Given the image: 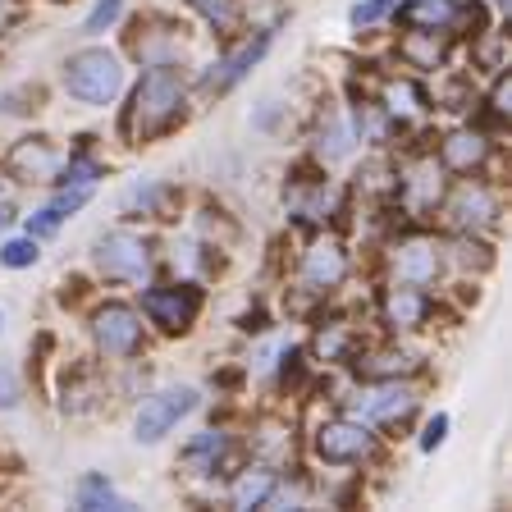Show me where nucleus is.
Segmentation results:
<instances>
[{
  "instance_id": "nucleus-1",
  "label": "nucleus",
  "mask_w": 512,
  "mask_h": 512,
  "mask_svg": "<svg viewBox=\"0 0 512 512\" xmlns=\"http://www.w3.org/2000/svg\"><path fill=\"white\" fill-rule=\"evenodd\" d=\"M183 110V78L174 64H151V74H142L138 92H133V119L138 138H156L179 119Z\"/></svg>"
},
{
  "instance_id": "nucleus-2",
  "label": "nucleus",
  "mask_w": 512,
  "mask_h": 512,
  "mask_svg": "<svg viewBox=\"0 0 512 512\" xmlns=\"http://www.w3.org/2000/svg\"><path fill=\"white\" fill-rule=\"evenodd\" d=\"M124 87V64L106 46H87L64 60V92L87 101V106H110Z\"/></svg>"
},
{
  "instance_id": "nucleus-3",
  "label": "nucleus",
  "mask_w": 512,
  "mask_h": 512,
  "mask_svg": "<svg viewBox=\"0 0 512 512\" xmlns=\"http://www.w3.org/2000/svg\"><path fill=\"white\" fill-rule=\"evenodd\" d=\"M92 256H96V270L106 279H124V284H147L151 279V247L138 234L115 229V234L96 238Z\"/></svg>"
},
{
  "instance_id": "nucleus-4",
  "label": "nucleus",
  "mask_w": 512,
  "mask_h": 512,
  "mask_svg": "<svg viewBox=\"0 0 512 512\" xmlns=\"http://www.w3.org/2000/svg\"><path fill=\"white\" fill-rule=\"evenodd\" d=\"M192 407H197V389H188V384H183V389H160V394L142 398L138 416H133V439H138V444H160V439L170 435Z\"/></svg>"
},
{
  "instance_id": "nucleus-5",
  "label": "nucleus",
  "mask_w": 512,
  "mask_h": 512,
  "mask_svg": "<svg viewBox=\"0 0 512 512\" xmlns=\"http://www.w3.org/2000/svg\"><path fill=\"white\" fill-rule=\"evenodd\" d=\"M142 311H147L151 325H160L165 334H183V330H192V320L202 311V293L192 284H160L142 298Z\"/></svg>"
},
{
  "instance_id": "nucleus-6",
  "label": "nucleus",
  "mask_w": 512,
  "mask_h": 512,
  "mask_svg": "<svg viewBox=\"0 0 512 512\" xmlns=\"http://www.w3.org/2000/svg\"><path fill=\"white\" fill-rule=\"evenodd\" d=\"M375 448V435L366 421H348V416H339V421H325V426L316 430V453L325 462H334V467H348V462H362L371 458Z\"/></svg>"
},
{
  "instance_id": "nucleus-7",
  "label": "nucleus",
  "mask_w": 512,
  "mask_h": 512,
  "mask_svg": "<svg viewBox=\"0 0 512 512\" xmlns=\"http://www.w3.org/2000/svg\"><path fill=\"white\" fill-rule=\"evenodd\" d=\"M92 334L106 357H133L142 343V316L133 307H124V302H106L92 316Z\"/></svg>"
},
{
  "instance_id": "nucleus-8",
  "label": "nucleus",
  "mask_w": 512,
  "mask_h": 512,
  "mask_svg": "<svg viewBox=\"0 0 512 512\" xmlns=\"http://www.w3.org/2000/svg\"><path fill=\"white\" fill-rule=\"evenodd\" d=\"M60 170H64V156H60V147H55L51 138H23V142H14V151H10V174H14V179H23V183H51V179H60Z\"/></svg>"
},
{
  "instance_id": "nucleus-9",
  "label": "nucleus",
  "mask_w": 512,
  "mask_h": 512,
  "mask_svg": "<svg viewBox=\"0 0 512 512\" xmlns=\"http://www.w3.org/2000/svg\"><path fill=\"white\" fill-rule=\"evenodd\" d=\"M412 412H416V394L398 380H384L371 394L357 398V421H375V426H394V421H403Z\"/></svg>"
},
{
  "instance_id": "nucleus-10",
  "label": "nucleus",
  "mask_w": 512,
  "mask_h": 512,
  "mask_svg": "<svg viewBox=\"0 0 512 512\" xmlns=\"http://www.w3.org/2000/svg\"><path fill=\"white\" fill-rule=\"evenodd\" d=\"M448 215L462 224V229H490L494 215H499V202L485 183H462L453 197H448Z\"/></svg>"
},
{
  "instance_id": "nucleus-11",
  "label": "nucleus",
  "mask_w": 512,
  "mask_h": 512,
  "mask_svg": "<svg viewBox=\"0 0 512 512\" xmlns=\"http://www.w3.org/2000/svg\"><path fill=\"white\" fill-rule=\"evenodd\" d=\"M394 275H398V284L430 288L439 279V247L435 243H403L394 256Z\"/></svg>"
},
{
  "instance_id": "nucleus-12",
  "label": "nucleus",
  "mask_w": 512,
  "mask_h": 512,
  "mask_svg": "<svg viewBox=\"0 0 512 512\" xmlns=\"http://www.w3.org/2000/svg\"><path fill=\"white\" fill-rule=\"evenodd\" d=\"M266 51H270V32H256V42L238 46L234 55H224V60L215 64L211 74H206V87H211V92H229L238 78H247V69H252V64L261 60Z\"/></svg>"
},
{
  "instance_id": "nucleus-13",
  "label": "nucleus",
  "mask_w": 512,
  "mask_h": 512,
  "mask_svg": "<svg viewBox=\"0 0 512 512\" xmlns=\"http://www.w3.org/2000/svg\"><path fill=\"white\" fill-rule=\"evenodd\" d=\"M302 275H307V284H316V288H334V284H343V275H348V256H343V247L334 243V238H325V243H316L307 256H302Z\"/></svg>"
},
{
  "instance_id": "nucleus-14",
  "label": "nucleus",
  "mask_w": 512,
  "mask_h": 512,
  "mask_svg": "<svg viewBox=\"0 0 512 512\" xmlns=\"http://www.w3.org/2000/svg\"><path fill=\"white\" fill-rule=\"evenodd\" d=\"M426 316H430V298L421 293V288H412V284L394 288V293L384 298V320H389L394 330H416Z\"/></svg>"
},
{
  "instance_id": "nucleus-15",
  "label": "nucleus",
  "mask_w": 512,
  "mask_h": 512,
  "mask_svg": "<svg viewBox=\"0 0 512 512\" xmlns=\"http://www.w3.org/2000/svg\"><path fill=\"white\" fill-rule=\"evenodd\" d=\"M485 156H490V142L480 138V133H471V128H462V133H453V138L444 142V165L458 174H471L485 165Z\"/></svg>"
},
{
  "instance_id": "nucleus-16",
  "label": "nucleus",
  "mask_w": 512,
  "mask_h": 512,
  "mask_svg": "<svg viewBox=\"0 0 512 512\" xmlns=\"http://www.w3.org/2000/svg\"><path fill=\"white\" fill-rule=\"evenodd\" d=\"M270 494H275V471L270 467H247L243 476L234 480L229 499H234V508H261V503H270Z\"/></svg>"
},
{
  "instance_id": "nucleus-17",
  "label": "nucleus",
  "mask_w": 512,
  "mask_h": 512,
  "mask_svg": "<svg viewBox=\"0 0 512 512\" xmlns=\"http://www.w3.org/2000/svg\"><path fill=\"white\" fill-rule=\"evenodd\" d=\"M453 19H458L453 0H412V5H403V23H412L416 32H444Z\"/></svg>"
},
{
  "instance_id": "nucleus-18",
  "label": "nucleus",
  "mask_w": 512,
  "mask_h": 512,
  "mask_svg": "<svg viewBox=\"0 0 512 512\" xmlns=\"http://www.w3.org/2000/svg\"><path fill=\"white\" fill-rule=\"evenodd\" d=\"M416 352L407 348H389V352H375V357H366L362 371L371 375V380H398V375H412L416 371Z\"/></svg>"
},
{
  "instance_id": "nucleus-19",
  "label": "nucleus",
  "mask_w": 512,
  "mask_h": 512,
  "mask_svg": "<svg viewBox=\"0 0 512 512\" xmlns=\"http://www.w3.org/2000/svg\"><path fill=\"white\" fill-rule=\"evenodd\" d=\"M403 60L412 69H435V64H444V42H435V32H412V37H403Z\"/></svg>"
},
{
  "instance_id": "nucleus-20",
  "label": "nucleus",
  "mask_w": 512,
  "mask_h": 512,
  "mask_svg": "<svg viewBox=\"0 0 512 512\" xmlns=\"http://www.w3.org/2000/svg\"><path fill=\"white\" fill-rule=\"evenodd\" d=\"M78 508H128V499L115 494L106 476H83L78 480Z\"/></svg>"
},
{
  "instance_id": "nucleus-21",
  "label": "nucleus",
  "mask_w": 512,
  "mask_h": 512,
  "mask_svg": "<svg viewBox=\"0 0 512 512\" xmlns=\"http://www.w3.org/2000/svg\"><path fill=\"white\" fill-rule=\"evenodd\" d=\"M384 101H389V115H416V110H426V96H421V87L416 83H389V92H384Z\"/></svg>"
},
{
  "instance_id": "nucleus-22",
  "label": "nucleus",
  "mask_w": 512,
  "mask_h": 512,
  "mask_svg": "<svg viewBox=\"0 0 512 512\" xmlns=\"http://www.w3.org/2000/svg\"><path fill=\"white\" fill-rule=\"evenodd\" d=\"M0 266L23 270V266H37V238H14V243L0 247Z\"/></svg>"
},
{
  "instance_id": "nucleus-23",
  "label": "nucleus",
  "mask_w": 512,
  "mask_h": 512,
  "mask_svg": "<svg viewBox=\"0 0 512 512\" xmlns=\"http://www.w3.org/2000/svg\"><path fill=\"white\" fill-rule=\"evenodd\" d=\"M220 453H224V439L215 435V430H206V435L188 448V462H202L206 471H215V458H220Z\"/></svg>"
},
{
  "instance_id": "nucleus-24",
  "label": "nucleus",
  "mask_w": 512,
  "mask_h": 512,
  "mask_svg": "<svg viewBox=\"0 0 512 512\" xmlns=\"http://www.w3.org/2000/svg\"><path fill=\"white\" fill-rule=\"evenodd\" d=\"M197 10L206 14V23H215V28H229V23L238 19V5L234 0H192Z\"/></svg>"
},
{
  "instance_id": "nucleus-25",
  "label": "nucleus",
  "mask_w": 512,
  "mask_h": 512,
  "mask_svg": "<svg viewBox=\"0 0 512 512\" xmlns=\"http://www.w3.org/2000/svg\"><path fill=\"white\" fill-rule=\"evenodd\" d=\"M124 14V0H96V10L87 14V23H83V32H101V28H110V23Z\"/></svg>"
},
{
  "instance_id": "nucleus-26",
  "label": "nucleus",
  "mask_w": 512,
  "mask_h": 512,
  "mask_svg": "<svg viewBox=\"0 0 512 512\" xmlns=\"http://www.w3.org/2000/svg\"><path fill=\"white\" fill-rule=\"evenodd\" d=\"M23 389H19V375H14L10 362H0V412H10V407H19Z\"/></svg>"
},
{
  "instance_id": "nucleus-27",
  "label": "nucleus",
  "mask_w": 512,
  "mask_h": 512,
  "mask_svg": "<svg viewBox=\"0 0 512 512\" xmlns=\"http://www.w3.org/2000/svg\"><path fill=\"white\" fill-rule=\"evenodd\" d=\"M398 0H366V5H357V10H352V23H357V28H371V23H380L384 14L394 10Z\"/></svg>"
},
{
  "instance_id": "nucleus-28",
  "label": "nucleus",
  "mask_w": 512,
  "mask_h": 512,
  "mask_svg": "<svg viewBox=\"0 0 512 512\" xmlns=\"http://www.w3.org/2000/svg\"><path fill=\"white\" fill-rule=\"evenodd\" d=\"M160 197H165V188H160V183H138V188L128 192L124 202H128V206H142V211H156Z\"/></svg>"
},
{
  "instance_id": "nucleus-29",
  "label": "nucleus",
  "mask_w": 512,
  "mask_h": 512,
  "mask_svg": "<svg viewBox=\"0 0 512 512\" xmlns=\"http://www.w3.org/2000/svg\"><path fill=\"white\" fill-rule=\"evenodd\" d=\"M60 220H64V215L55 211V206H46V211H37L28 220V234L32 238H46V234H55V229H60Z\"/></svg>"
},
{
  "instance_id": "nucleus-30",
  "label": "nucleus",
  "mask_w": 512,
  "mask_h": 512,
  "mask_svg": "<svg viewBox=\"0 0 512 512\" xmlns=\"http://www.w3.org/2000/svg\"><path fill=\"white\" fill-rule=\"evenodd\" d=\"M444 435H448V416H435V421L426 426V435H421V448H426V453H435V448L444 444Z\"/></svg>"
},
{
  "instance_id": "nucleus-31",
  "label": "nucleus",
  "mask_w": 512,
  "mask_h": 512,
  "mask_svg": "<svg viewBox=\"0 0 512 512\" xmlns=\"http://www.w3.org/2000/svg\"><path fill=\"white\" fill-rule=\"evenodd\" d=\"M508 101H512V83H508V78H499V87H494V96H490V110H494V115H508Z\"/></svg>"
},
{
  "instance_id": "nucleus-32",
  "label": "nucleus",
  "mask_w": 512,
  "mask_h": 512,
  "mask_svg": "<svg viewBox=\"0 0 512 512\" xmlns=\"http://www.w3.org/2000/svg\"><path fill=\"white\" fill-rule=\"evenodd\" d=\"M10 220H14V206L0 202V229H10Z\"/></svg>"
}]
</instances>
